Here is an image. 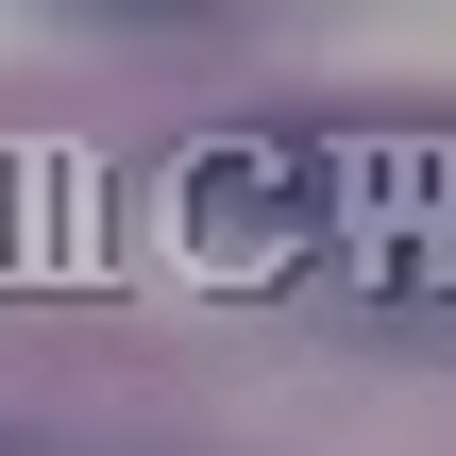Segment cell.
Instances as JSON below:
<instances>
[{
  "instance_id": "cell-1",
  "label": "cell",
  "mask_w": 456,
  "mask_h": 456,
  "mask_svg": "<svg viewBox=\"0 0 456 456\" xmlns=\"http://www.w3.org/2000/svg\"><path fill=\"white\" fill-rule=\"evenodd\" d=\"M51 17H118V34H169V17H220V0H51Z\"/></svg>"
}]
</instances>
